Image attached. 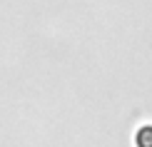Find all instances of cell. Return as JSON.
I'll list each match as a JSON object with an SVG mask.
<instances>
[{
    "label": "cell",
    "mask_w": 152,
    "mask_h": 147,
    "mask_svg": "<svg viewBox=\"0 0 152 147\" xmlns=\"http://www.w3.org/2000/svg\"><path fill=\"white\" fill-rule=\"evenodd\" d=\"M137 147H152V125L142 127L137 132Z\"/></svg>",
    "instance_id": "cell-1"
}]
</instances>
